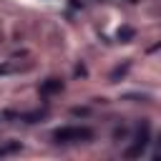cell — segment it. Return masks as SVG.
<instances>
[{"instance_id":"6da1fadb","label":"cell","mask_w":161,"mask_h":161,"mask_svg":"<svg viewBox=\"0 0 161 161\" xmlns=\"http://www.w3.org/2000/svg\"><path fill=\"white\" fill-rule=\"evenodd\" d=\"M91 138H93L91 126H63V128L53 131L55 143H80V141H91Z\"/></svg>"},{"instance_id":"7a4b0ae2","label":"cell","mask_w":161,"mask_h":161,"mask_svg":"<svg viewBox=\"0 0 161 161\" xmlns=\"http://www.w3.org/2000/svg\"><path fill=\"white\" fill-rule=\"evenodd\" d=\"M63 91V80H58V78H45L43 83H40V96H55V93H60Z\"/></svg>"},{"instance_id":"3957f363","label":"cell","mask_w":161,"mask_h":161,"mask_svg":"<svg viewBox=\"0 0 161 161\" xmlns=\"http://www.w3.org/2000/svg\"><path fill=\"white\" fill-rule=\"evenodd\" d=\"M15 151H20V143H18V141H8V143H0V156L15 153Z\"/></svg>"},{"instance_id":"277c9868","label":"cell","mask_w":161,"mask_h":161,"mask_svg":"<svg viewBox=\"0 0 161 161\" xmlns=\"http://www.w3.org/2000/svg\"><path fill=\"white\" fill-rule=\"evenodd\" d=\"M131 38H133V28H128V25H126V28H121V30H118V40H123V43H126V40H131Z\"/></svg>"},{"instance_id":"5b68a950","label":"cell","mask_w":161,"mask_h":161,"mask_svg":"<svg viewBox=\"0 0 161 161\" xmlns=\"http://www.w3.org/2000/svg\"><path fill=\"white\" fill-rule=\"evenodd\" d=\"M126 70H128V63H126V65H121V68H116V70L111 73V80H116V78H118V75H123Z\"/></svg>"},{"instance_id":"8992f818","label":"cell","mask_w":161,"mask_h":161,"mask_svg":"<svg viewBox=\"0 0 161 161\" xmlns=\"http://www.w3.org/2000/svg\"><path fill=\"white\" fill-rule=\"evenodd\" d=\"M15 70V65L13 63H5V65H0V75H5V73H13Z\"/></svg>"},{"instance_id":"52a82bcc","label":"cell","mask_w":161,"mask_h":161,"mask_svg":"<svg viewBox=\"0 0 161 161\" xmlns=\"http://www.w3.org/2000/svg\"><path fill=\"white\" fill-rule=\"evenodd\" d=\"M156 158H161V146H158V151H156Z\"/></svg>"},{"instance_id":"ba28073f","label":"cell","mask_w":161,"mask_h":161,"mask_svg":"<svg viewBox=\"0 0 161 161\" xmlns=\"http://www.w3.org/2000/svg\"><path fill=\"white\" fill-rule=\"evenodd\" d=\"M158 146H161V136H158Z\"/></svg>"}]
</instances>
